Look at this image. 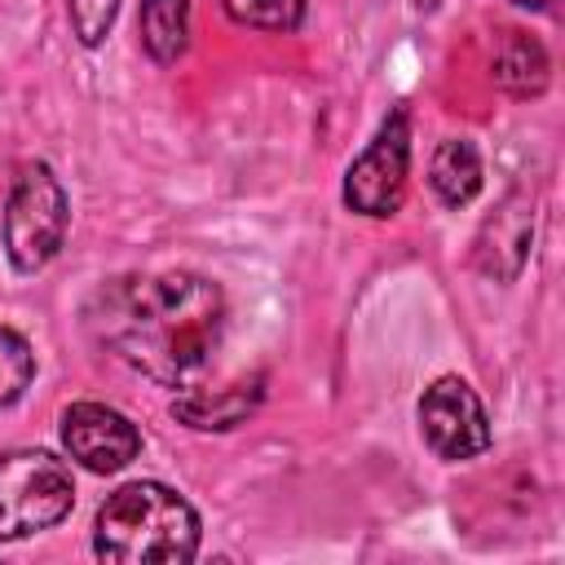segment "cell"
<instances>
[{"label": "cell", "instance_id": "obj_1", "mask_svg": "<svg viewBox=\"0 0 565 565\" xmlns=\"http://www.w3.org/2000/svg\"><path fill=\"white\" fill-rule=\"evenodd\" d=\"M84 322L102 349L163 388H190L225 335V291L190 269L119 274L102 282Z\"/></svg>", "mask_w": 565, "mask_h": 565}, {"label": "cell", "instance_id": "obj_2", "mask_svg": "<svg viewBox=\"0 0 565 565\" xmlns=\"http://www.w3.org/2000/svg\"><path fill=\"white\" fill-rule=\"evenodd\" d=\"M199 512L163 481H128L97 508L93 552L110 565H185L199 556Z\"/></svg>", "mask_w": 565, "mask_h": 565}, {"label": "cell", "instance_id": "obj_3", "mask_svg": "<svg viewBox=\"0 0 565 565\" xmlns=\"http://www.w3.org/2000/svg\"><path fill=\"white\" fill-rule=\"evenodd\" d=\"M71 225V199L57 181V172L44 159H31L18 168L9 199H4V256L18 274H40L66 243Z\"/></svg>", "mask_w": 565, "mask_h": 565}, {"label": "cell", "instance_id": "obj_4", "mask_svg": "<svg viewBox=\"0 0 565 565\" xmlns=\"http://www.w3.org/2000/svg\"><path fill=\"white\" fill-rule=\"evenodd\" d=\"M75 508V481L49 450H4L0 455V543L53 530Z\"/></svg>", "mask_w": 565, "mask_h": 565}, {"label": "cell", "instance_id": "obj_5", "mask_svg": "<svg viewBox=\"0 0 565 565\" xmlns=\"http://www.w3.org/2000/svg\"><path fill=\"white\" fill-rule=\"evenodd\" d=\"M406 172H411V115L397 106L349 163L344 207L358 216H375V221L393 216L406 199Z\"/></svg>", "mask_w": 565, "mask_h": 565}, {"label": "cell", "instance_id": "obj_6", "mask_svg": "<svg viewBox=\"0 0 565 565\" xmlns=\"http://www.w3.org/2000/svg\"><path fill=\"white\" fill-rule=\"evenodd\" d=\"M415 415H419V437H424V446H428L437 459L463 463V459H477V455L490 446L486 406H481V397L472 393V384L459 380V375L433 380V384L424 388Z\"/></svg>", "mask_w": 565, "mask_h": 565}, {"label": "cell", "instance_id": "obj_7", "mask_svg": "<svg viewBox=\"0 0 565 565\" xmlns=\"http://www.w3.org/2000/svg\"><path fill=\"white\" fill-rule=\"evenodd\" d=\"M57 433H62L66 455L88 472H119L141 450L137 424L106 402H71L62 411Z\"/></svg>", "mask_w": 565, "mask_h": 565}, {"label": "cell", "instance_id": "obj_8", "mask_svg": "<svg viewBox=\"0 0 565 565\" xmlns=\"http://www.w3.org/2000/svg\"><path fill=\"white\" fill-rule=\"evenodd\" d=\"M530 243H534V203L530 194H508L481 221L472 243V265L494 282H512L530 260Z\"/></svg>", "mask_w": 565, "mask_h": 565}, {"label": "cell", "instance_id": "obj_9", "mask_svg": "<svg viewBox=\"0 0 565 565\" xmlns=\"http://www.w3.org/2000/svg\"><path fill=\"white\" fill-rule=\"evenodd\" d=\"M260 402V375L252 380H238L230 388H185L181 397H172V419H181L185 428H199V433H225L234 424H243Z\"/></svg>", "mask_w": 565, "mask_h": 565}, {"label": "cell", "instance_id": "obj_10", "mask_svg": "<svg viewBox=\"0 0 565 565\" xmlns=\"http://www.w3.org/2000/svg\"><path fill=\"white\" fill-rule=\"evenodd\" d=\"M481 150L468 137H446L433 150L428 163V185L446 207H468L481 194Z\"/></svg>", "mask_w": 565, "mask_h": 565}, {"label": "cell", "instance_id": "obj_11", "mask_svg": "<svg viewBox=\"0 0 565 565\" xmlns=\"http://www.w3.org/2000/svg\"><path fill=\"white\" fill-rule=\"evenodd\" d=\"M490 75L512 97H534V93L547 88V53L525 31H508L499 40V49H494V71Z\"/></svg>", "mask_w": 565, "mask_h": 565}, {"label": "cell", "instance_id": "obj_12", "mask_svg": "<svg viewBox=\"0 0 565 565\" xmlns=\"http://www.w3.org/2000/svg\"><path fill=\"white\" fill-rule=\"evenodd\" d=\"M137 31L150 62L172 66L190 44V0H141Z\"/></svg>", "mask_w": 565, "mask_h": 565}, {"label": "cell", "instance_id": "obj_13", "mask_svg": "<svg viewBox=\"0 0 565 565\" xmlns=\"http://www.w3.org/2000/svg\"><path fill=\"white\" fill-rule=\"evenodd\" d=\"M35 380V353L22 331L0 322V411L13 406Z\"/></svg>", "mask_w": 565, "mask_h": 565}, {"label": "cell", "instance_id": "obj_14", "mask_svg": "<svg viewBox=\"0 0 565 565\" xmlns=\"http://www.w3.org/2000/svg\"><path fill=\"white\" fill-rule=\"evenodd\" d=\"M221 9L252 31H296L305 22V0H221Z\"/></svg>", "mask_w": 565, "mask_h": 565}, {"label": "cell", "instance_id": "obj_15", "mask_svg": "<svg viewBox=\"0 0 565 565\" xmlns=\"http://www.w3.org/2000/svg\"><path fill=\"white\" fill-rule=\"evenodd\" d=\"M115 13H119V0H66V18H71V31L84 49H97L110 26H115Z\"/></svg>", "mask_w": 565, "mask_h": 565}, {"label": "cell", "instance_id": "obj_16", "mask_svg": "<svg viewBox=\"0 0 565 565\" xmlns=\"http://www.w3.org/2000/svg\"><path fill=\"white\" fill-rule=\"evenodd\" d=\"M512 4H521V9H547L552 0H512Z\"/></svg>", "mask_w": 565, "mask_h": 565}]
</instances>
